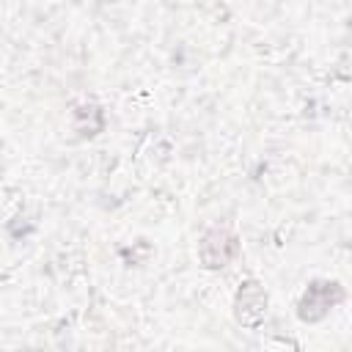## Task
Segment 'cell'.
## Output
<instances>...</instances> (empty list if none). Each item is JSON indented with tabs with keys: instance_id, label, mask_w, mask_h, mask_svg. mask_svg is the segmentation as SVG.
<instances>
[{
	"instance_id": "3957f363",
	"label": "cell",
	"mask_w": 352,
	"mask_h": 352,
	"mask_svg": "<svg viewBox=\"0 0 352 352\" xmlns=\"http://www.w3.org/2000/svg\"><path fill=\"white\" fill-rule=\"evenodd\" d=\"M239 245H236V236L226 228H212L204 239H201V248H198V256L204 261V267L209 270H220L226 267L234 256H236Z\"/></svg>"
},
{
	"instance_id": "7a4b0ae2",
	"label": "cell",
	"mask_w": 352,
	"mask_h": 352,
	"mask_svg": "<svg viewBox=\"0 0 352 352\" xmlns=\"http://www.w3.org/2000/svg\"><path fill=\"white\" fill-rule=\"evenodd\" d=\"M341 297H344V292H341V286L333 283V280L311 283L308 292H305L302 300H300V311H297V314H300L302 322H319Z\"/></svg>"
},
{
	"instance_id": "6da1fadb",
	"label": "cell",
	"mask_w": 352,
	"mask_h": 352,
	"mask_svg": "<svg viewBox=\"0 0 352 352\" xmlns=\"http://www.w3.org/2000/svg\"><path fill=\"white\" fill-rule=\"evenodd\" d=\"M234 316L245 327H258L267 316V292L258 280H245L234 300Z\"/></svg>"
}]
</instances>
